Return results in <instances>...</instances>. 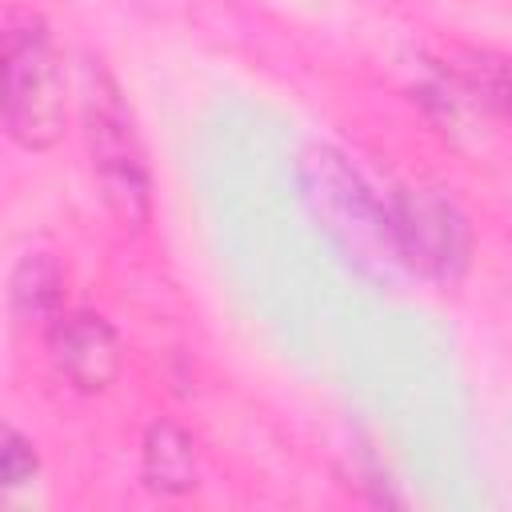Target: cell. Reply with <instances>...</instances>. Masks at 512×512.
Masks as SVG:
<instances>
[{
  "instance_id": "obj_6",
  "label": "cell",
  "mask_w": 512,
  "mask_h": 512,
  "mask_svg": "<svg viewBox=\"0 0 512 512\" xmlns=\"http://www.w3.org/2000/svg\"><path fill=\"white\" fill-rule=\"evenodd\" d=\"M140 476L152 492L160 496H184L196 488V452H192V436L172 424V420H156L144 432V460H140Z\"/></svg>"
},
{
  "instance_id": "obj_1",
  "label": "cell",
  "mask_w": 512,
  "mask_h": 512,
  "mask_svg": "<svg viewBox=\"0 0 512 512\" xmlns=\"http://www.w3.org/2000/svg\"><path fill=\"white\" fill-rule=\"evenodd\" d=\"M300 188L304 204L324 228V236L372 280H392V272L404 264L392 208L376 200V192L364 184V176L328 144H312L300 156Z\"/></svg>"
},
{
  "instance_id": "obj_7",
  "label": "cell",
  "mask_w": 512,
  "mask_h": 512,
  "mask_svg": "<svg viewBox=\"0 0 512 512\" xmlns=\"http://www.w3.org/2000/svg\"><path fill=\"white\" fill-rule=\"evenodd\" d=\"M64 300V272L48 252H28L8 276V308L16 324H52Z\"/></svg>"
},
{
  "instance_id": "obj_9",
  "label": "cell",
  "mask_w": 512,
  "mask_h": 512,
  "mask_svg": "<svg viewBox=\"0 0 512 512\" xmlns=\"http://www.w3.org/2000/svg\"><path fill=\"white\" fill-rule=\"evenodd\" d=\"M488 92H492V100H496V104L508 112V120H512V60H500V64L492 68Z\"/></svg>"
},
{
  "instance_id": "obj_8",
  "label": "cell",
  "mask_w": 512,
  "mask_h": 512,
  "mask_svg": "<svg viewBox=\"0 0 512 512\" xmlns=\"http://www.w3.org/2000/svg\"><path fill=\"white\" fill-rule=\"evenodd\" d=\"M0 476H4V488H20V484H28L36 476V452H32V444L16 428H4Z\"/></svg>"
},
{
  "instance_id": "obj_4",
  "label": "cell",
  "mask_w": 512,
  "mask_h": 512,
  "mask_svg": "<svg viewBox=\"0 0 512 512\" xmlns=\"http://www.w3.org/2000/svg\"><path fill=\"white\" fill-rule=\"evenodd\" d=\"M392 220L400 256L412 272L452 284L472 256V228L460 204L436 188H400L392 196Z\"/></svg>"
},
{
  "instance_id": "obj_2",
  "label": "cell",
  "mask_w": 512,
  "mask_h": 512,
  "mask_svg": "<svg viewBox=\"0 0 512 512\" xmlns=\"http://www.w3.org/2000/svg\"><path fill=\"white\" fill-rule=\"evenodd\" d=\"M68 88L60 52L32 12H8L4 20V128L20 148L44 152L64 136Z\"/></svg>"
},
{
  "instance_id": "obj_5",
  "label": "cell",
  "mask_w": 512,
  "mask_h": 512,
  "mask_svg": "<svg viewBox=\"0 0 512 512\" xmlns=\"http://www.w3.org/2000/svg\"><path fill=\"white\" fill-rule=\"evenodd\" d=\"M48 352L76 392H104L120 376V340L96 312H60L48 324Z\"/></svg>"
},
{
  "instance_id": "obj_3",
  "label": "cell",
  "mask_w": 512,
  "mask_h": 512,
  "mask_svg": "<svg viewBox=\"0 0 512 512\" xmlns=\"http://www.w3.org/2000/svg\"><path fill=\"white\" fill-rule=\"evenodd\" d=\"M84 140H88L92 176L100 184L104 208L124 232H140L152 212L148 164L132 128V112L116 80L100 64H92L84 80Z\"/></svg>"
}]
</instances>
